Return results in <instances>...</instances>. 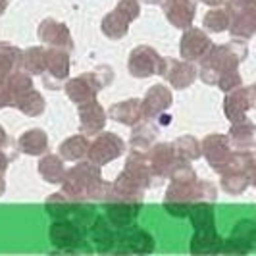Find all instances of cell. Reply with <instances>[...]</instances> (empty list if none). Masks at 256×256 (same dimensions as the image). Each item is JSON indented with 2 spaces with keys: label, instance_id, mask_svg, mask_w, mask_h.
<instances>
[{
  "label": "cell",
  "instance_id": "3",
  "mask_svg": "<svg viewBox=\"0 0 256 256\" xmlns=\"http://www.w3.org/2000/svg\"><path fill=\"white\" fill-rule=\"evenodd\" d=\"M244 58H246V42L235 37V40H231L228 44L212 46V50L200 60L198 76L208 85H216L220 77L237 70V66Z\"/></svg>",
  "mask_w": 256,
  "mask_h": 256
},
{
  "label": "cell",
  "instance_id": "13",
  "mask_svg": "<svg viewBox=\"0 0 256 256\" xmlns=\"http://www.w3.org/2000/svg\"><path fill=\"white\" fill-rule=\"evenodd\" d=\"M70 50L58 46L46 48V72L42 76V83L48 89H58V83L70 76Z\"/></svg>",
  "mask_w": 256,
  "mask_h": 256
},
{
  "label": "cell",
  "instance_id": "50",
  "mask_svg": "<svg viewBox=\"0 0 256 256\" xmlns=\"http://www.w3.org/2000/svg\"><path fill=\"white\" fill-rule=\"evenodd\" d=\"M254 90H256V85H254Z\"/></svg>",
  "mask_w": 256,
  "mask_h": 256
},
{
  "label": "cell",
  "instance_id": "32",
  "mask_svg": "<svg viewBox=\"0 0 256 256\" xmlns=\"http://www.w3.org/2000/svg\"><path fill=\"white\" fill-rule=\"evenodd\" d=\"M158 137V126H152L148 122H139L137 126H133L131 137H129V144L135 150H146L152 146V142Z\"/></svg>",
  "mask_w": 256,
  "mask_h": 256
},
{
  "label": "cell",
  "instance_id": "20",
  "mask_svg": "<svg viewBox=\"0 0 256 256\" xmlns=\"http://www.w3.org/2000/svg\"><path fill=\"white\" fill-rule=\"evenodd\" d=\"M124 174L142 189H148L152 185V170H150V164H148V156L142 150L133 148V152H129Z\"/></svg>",
  "mask_w": 256,
  "mask_h": 256
},
{
  "label": "cell",
  "instance_id": "10",
  "mask_svg": "<svg viewBox=\"0 0 256 256\" xmlns=\"http://www.w3.org/2000/svg\"><path fill=\"white\" fill-rule=\"evenodd\" d=\"M146 156H148V164H150V170H152L154 185H158L162 180H166L174 164L180 160L174 142H158V144L150 146Z\"/></svg>",
  "mask_w": 256,
  "mask_h": 256
},
{
  "label": "cell",
  "instance_id": "35",
  "mask_svg": "<svg viewBox=\"0 0 256 256\" xmlns=\"http://www.w3.org/2000/svg\"><path fill=\"white\" fill-rule=\"evenodd\" d=\"M22 70L29 72L31 76H42L46 72V48L44 46H31L24 50Z\"/></svg>",
  "mask_w": 256,
  "mask_h": 256
},
{
  "label": "cell",
  "instance_id": "42",
  "mask_svg": "<svg viewBox=\"0 0 256 256\" xmlns=\"http://www.w3.org/2000/svg\"><path fill=\"white\" fill-rule=\"evenodd\" d=\"M8 164H10V156L6 154V150L4 148H0V176L8 170Z\"/></svg>",
  "mask_w": 256,
  "mask_h": 256
},
{
  "label": "cell",
  "instance_id": "25",
  "mask_svg": "<svg viewBox=\"0 0 256 256\" xmlns=\"http://www.w3.org/2000/svg\"><path fill=\"white\" fill-rule=\"evenodd\" d=\"M20 152L27 154V156H42L48 150V137L42 129H27L26 133L20 135V139L16 142Z\"/></svg>",
  "mask_w": 256,
  "mask_h": 256
},
{
  "label": "cell",
  "instance_id": "21",
  "mask_svg": "<svg viewBox=\"0 0 256 256\" xmlns=\"http://www.w3.org/2000/svg\"><path fill=\"white\" fill-rule=\"evenodd\" d=\"M89 237L98 252H114L118 235L114 233V228H112L110 220L106 216H96L94 218V222L89 228Z\"/></svg>",
  "mask_w": 256,
  "mask_h": 256
},
{
  "label": "cell",
  "instance_id": "44",
  "mask_svg": "<svg viewBox=\"0 0 256 256\" xmlns=\"http://www.w3.org/2000/svg\"><path fill=\"white\" fill-rule=\"evenodd\" d=\"M202 4H206V6H222V4H226L228 0H200Z\"/></svg>",
  "mask_w": 256,
  "mask_h": 256
},
{
  "label": "cell",
  "instance_id": "37",
  "mask_svg": "<svg viewBox=\"0 0 256 256\" xmlns=\"http://www.w3.org/2000/svg\"><path fill=\"white\" fill-rule=\"evenodd\" d=\"M202 26H204V29L214 31V33H222V31L230 29V12H228V8L212 6V10L206 12Z\"/></svg>",
  "mask_w": 256,
  "mask_h": 256
},
{
  "label": "cell",
  "instance_id": "43",
  "mask_svg": "<svg viewBox=\"0 0 256 256\" xmlns=\"http://www.w3.org/2000/svg\"><path fill=\"white\" fill-rule=\"evenodd\" d=\"M8 142H10V139H8V133H6V129L0 126V148H4Z\"/></svg>",
  "mask_w": 256,
  "mask_h": 256
},
{
  "label": "cell",
  "instance_id": "49",
  "mask_svg": "<svg viewBox=\"0 0 256 256\" xmlns=\"http://www.w3.org/2000/svg\"><path fill=\"white\" fill-rule=\"evenodd\" d=\"M241 2H244V4H256V0H241Z\"/></svg>",
  "mask_w": 256,
  "mask_h": 256
},
{
  "label": "cell",
  "instance_id": "40",
  "mask_svg": "<svg viewBox=\"0 0 256 256\" xmlns=\"http://www.w3.org/2000/svg\"><path fill=\"white\" fill-rule=\"evenodd\" d=\"M14 106V90L10 87V81L4 79L0 81V108H8Z\"/></svg>",
  "mask_w": 256,
  "mask_h": 256
},
{
  "label": "cell",
  "instance_id": "15",
  "mask_svg": "<svg viewBox=\"0 0 256 256\" xmlns=\"http://www.w3.org/2000/svg\"><path fill=\"white\" fill-rule=\"evenodd\" d=\"M37 35L48 46H58V48H66L70 52H74V48H76L70 27L62 22H58V20H54V18H46L38 24Z\"/></svg>",
  "mask_w": 256,
  "mask_h": 256
},
{
  "label": "cell",
  "instance_id": "26",
  "mask_svg": "<svg viewBox=\"0 0 256 256\" xmlns=\"http://www.w3.org/2000/svg\"><path fill=\"white\" fill-rule=\"evenodd\" d=\"M24 50L10 42H0V81L8 79L16 72L22 70Z\"/></svg>",
  "mask_w": 256,
  "mask_h": 256
},
{
  "label": "cell",
  "instance_id": "14",
  "mask_svg": "<svg viewBox=\"0 0 256 256\" xmlns=\"http://www.w3.org/2000/svg\"><path fill=\"white\" fill-rule=\"evenodd\" d=\"M256 102V90L248 87H237L228 92L224 100V112L228 116L231 124L246 120V112L254 106Z\"/></svg>",
  "mask_w": 256,
  "mask_h": 256
},
{
  "label": "cell",
  "instance_id": "23",
  "mask_svg": "<svg viewBox=\"0 0 256 256\" xmlns=\"http://www.w3.org/2000/svg\"><path fill=\"white\" fill-rule=\"evenodd\" d=\"M104 208H106V218L110 220L114 228H128L141 214V206L126 204L118 200H104Z\"/></svg>",
  "mask_w": 256,
  "mask_h": 256
},
{
  "label": "cell",
  "instance_id": "16",
  "mask_svg": "<svg viewBox=\"0 0 256 256\" xmlns=\"http://www.w3.org/2000/svg\"><path fill=\"white\" fill-rule=\"evenodd\" d=\"M198 76V70L189 60H178V58H164V74L162 77L174 89H187L194 83Z\"/></svg>",
  "mask_w": 256,
  "mask_h": 256
},
{
  "label": "cell",
  "instance_id": "34",
  "mask_svg": "<svg viewBox=\"0 0 256 256\" xmlns=\"http://www.w3.org/2000/svg\"><path fill=\"white\" fill-rule=\"evenodd\" d=\"M89 152V139H87V135H72V137H68L62 144H60V148H58V154L64 158V160H70V162H76V160H81V158H85Z\"/></svg>",
  "mask_w": 256,
  "mask_h": 256
},
{
  "label": "cell",
  "instance_id": "33",
  "mask_svg": "<svg viewBox=\"0 0 256 256\" xmlns=\"http://www.w3.org/2000/svg\"><path fill=\"white\" fill-rule=\"evenodd\" d=\"M248 174L246 168H226L222 172V187L230 194H241L248 187Z\"/></svg>",
  "mask_w": 256,
  "mask_h": 256
},
{
  "label": "cell",
  "instance_id": "41",
  "mask_svg": "<svg viewBox=\"0 0 256 256\" xmlns=\"http://www.w3.org/2000/svg\"><path fill=\"white\" fill-rule=\"evenodd\" d=\"M246 174H248V180L256 187V152L248 154V164H246Z\"/></svg>",
  "mask_w": 256,
  "mask_h": 256
},
{
  "label": "cell",
  "instance_id": "5",
  "mask_svg": "<svg viewBox=\"0 0 256 256\" xmlns=\"http://www.w3.org/2000/svg\"><path fill=\"white\" fill-rule=\"evenodd\" d=\"M52 244L60 252H79V250H90L87 246V228L74 220H56L48 230Z\"/></svg>",
  "mask_w": 256,
  "mask_h": 256
},
{
  "label": "cell",
  "instance_id": "6",
  "mask_svg": "<svg viewBox=\"0 0 256 256\" xmlns=\"http://www.w3.org/2000/svg\"><path fill=\"white\" fill-rule=\"evenodd\" d=\"M128 72L137 79H146L150 76L164 74V58L148 44H139L129 52Z\"/></svg>",
  "mask_w": 256,
  "mask_h": 256
},
{
  "label": "cell",
  "instance_id": "11",
  "mask_svg": "<svg viewBox=\"0 0 256 256\" xmlns=\"http://www.w3.org/2000/svg\"><path fill=\"white\" fill-rule=\"evenodd\" d=\"M202 156L206 158V162L210 164V168L214 172L222 174L231 156V141L230 137L220 135V133H212L206 135L202 139Z\"/></svg>",
  "mask_w": 256,
  "mask_h": 256
},
{
  "label": "cell",
  "instance_id": "30",
  "mask_svg": "<svg viewBox=\"0 0 256 256\" xmlns=\"http://www.w3.org/2000/svg\"><path fill=\"white\" fill-rule=\"evenodd\" d=\"M14 108H18L22 114L29 116V118H37L44 112L46 108V100L44 96L35 89H29L26 92H22L20 96H16L14 100Z\"/></svg>",
  "mask_w": 256,
  "mask_h": 256
},
{
  "label": "cell",
  "instance_id": "31",
  "mask_svg": "<svg viewBox=\"0 0 256 256\" xmlns=\"http://www.w3.org/2000/svg\"><path fill=\"white\" fill-rule=\"evenodd\" d=\"M214 202L208 200H198L191 206L189 210V218L194 231L200 230H216V214H214Z\"/></svg>",
  "mask_w": 256,
  "mask_h": 256
},
{
  "label": "cell",
  "instance_id": "18",
  "mask_svg": "<svg viewBox=\"0 0 256 256\" xmlns=\"http://www.w3.org/2000/svg\"><path fill=\"white\" fill-rule=\"evenodd\" d=\"M162 10L166 20L178 29H189L194 20V0H162Z\"/></svg>",
  "mask_w": 256,
  "mask_h": 256
},
{
  "label": "cell",
  "instance_id": "22",
  "mask_svg": "<svg viewBox=\"0 0 256 256\" xmlns=\"http://www.w3.org/2000/svg\"><path fill=\"white\" fill-rule=\"evenodd\" d=\"M108 118L114 120L122 126H128V128H133L137 126L139 122H142V106L139 98H128V100H120L110 106L108 110Z\"/></svg>",
  "mask_w": 256,
  "mask_h": 256
},
{
  "label": "cell",
  "instance_id": "7",
  "mask_svg": "<svg viewBox=\"0 0 256 256\" xmlns=\"http://www.w3.org/2000/svg\"><path fill=\"white\" fill-rule=\"evenodd\" d=\"M126 150H128L126 141L120 135L110 133V131H100L98 135H94V141L89 142L87 158H89V162L96 164V166H104V164H110L116 158H120Z\"/></svg>",
  "mask_w": 256,
  "mask_h": 256
},
{
  "label": "cell",
  "instance_id": "17",
  "mask_svg": "<svg viewBox=\"0 0 256 256\" xmlns=\"http://www.w3.org/2000/svg\"><path fill=\"white\" fill-rule=\"evenodd\" d=\"M174 102V96H172V90L168 89L166 85L162 83H156L150 89L146 90L144 98L141 100L142 106V118L144 120H154L160 114H164L168 108Z\"/></svg>",
  "mask_w": 256,
  "mask_h": 256
},
{
  "label": "cell",
  "instance_id": "24",
  "mask_svg": "<svg viewBox=\"0 0 256 256\" xmlns=\"http://www.w3.org/2000/svg\"><path fill=\"white\" fill-rule=\"evenodd\" d=\"M38 174L40 178L46 181V183H52V185H62V181L66 178V170L64 168V158L60 154H52V152H44L38 160Z\"/></svg>",
  "mask_w": 256,
  "mask_h": 256
},
{
  "label": "cell",
  "instance_id": "47",
  "mask_svg": "<svg viewBox=\"0 0 256 256\" xmlns=\"http://www.w3.org/2000/svg\"><path fill=\"white\" fill-rule=\"evenodd\" d=\"M4 191H6V181H4V178L0 176V196L4 194Z\"/></svg>",
  "mask_w": 256,
  "mask_h": 256
},
{
  "label": "cell",
  "instance_id": "1",
  "mask_svg": "<svg viewBox=\"0 0 256 256\" xmlns=\"http://www.w3.org/2000/svg\"><path fill=\"white\" fill-rule=\"evenodd\" d=\"M218 191L212 183L198 181L196 172L187 160H178L170 172V185L164 194V210L176 218L189 216V210L198 200L216 202Z\"/></svg>",
  "mask_w": 256,
  "mask_h": 256
},
{
  "label": "cell",
  "instance_id": "46",
  "mask_svg": "<svg viewBox=\"0 0 256 256\" xmlns=\"http://www.w3.org/2000/svg\"><path fill=\"white\" fill-rule=\"evenodd\" d=\"M8 4H10V0H0V16L6 12V8H8Z\"/></svg>",
  "mask_w": 256,
  "mask_h": 256
},
{
  "label": "cell",
  "instance_id": "19",
  "mask_svg": "<svg viewBox=\"0 0 256 256\" xmlns=\"http://www.w3.org/2000/svg\"><path fill=\"white\" fill-rule=\"evenodd\" d=\"M106 126V110L94 100L79 104V131L83 135H98Z\"/></svg>",
  "mask_w": 256,
  "mask_h": 256
},
{
  "label": "cell",
  "instance_id": "4",
  "mask_svg": "<svg viewBox=\"0 0 256 256\" xmlns=\"http://www.w3.org/2000/svg\"><path fill=\"white\" fill-rule=\"evenodd\" d=\"M114 81V72L110 66H98L94 72H85L81 76L74 77L66 83V94L72 102H76L77 106L83 102L94 100L96 94L108 87Z\"/></svg>",
  "mask_w": 256,
  "mask_h": 256
},
{
  "label": "cell",
  "instance_id": "36",
  "mask_svg": "<svg viewBox=\"0 0 256 256\" xmlns=\"http://www.w3.org/2000/svg\"><path fill=\"white\" fill-rule=\"evenodd\" d=\"M174 146H176V152H178L180 160L192 162V160H198L202 156V142H198L192 135L178 137L174 141Z\"/></svg>",
  "mask_w": 256,
  "mask_h": 256
},
{
  "label": "cell",
  "instance_id": "29",
  "mask_svg": "<svg viewBox=\"0 0 256 256\" xmlns=\"http://www.w3.org/2000/svg\"><path fill=\"white\" fill-rule=\"evenodd\" d=\"M129 24H131V20H129L128 16H124L118 8H114L112 12L106 14V16L102 18L100 29H102V33L108 38H112V40H120L122 37H126V35H128Z\"/></svg>",
  "mask_w": 256,
  "mask_h": 256
},
{
  "label": "cell",
  "instance_id": "45",
  "mask_svg": "<svg viewBox=\"0 0 256 256\" xmlns=\"http://www.w3.org/2000/svg\"><path fill=\"white\" fill-rule=\"evenodd\" d=\"M158 118H160V126H170L172 124V116L170 114H160Z\"/></svg>",
  "mask_w": 256,
  "mask_h": 256
},
{
  "label": "cell",
  "instance_id": "38",
  "mask_svg": "<svg viewBox=\"0 0 256 256\" xmlns=\"http://www.w3.org/2000/svg\"><path fill=\"white\" fill-rule=\"evenodd\" d=\"M250 241H246L244 237H239V235H235V237H231V239H226L224 243H222V252H226V254H243V252H248L250 250Z\"/></svg>",
  "mask_w": 256,
  "mask_h": 256
},
{
  "label": "cell",
  "instance_id": "2",
  "mask_svg": "<svg viewBox=\"0 0 256 256\" xmlns=\"http://www.w3.org/2000/svg\"><path fill=\"white\" fill-rule=\"evenodd\" d=\"M112 183L102 180L100 166L92 162H79L66 172L62 181V191L74 198L76 202H92V200H104L110 191Z\"/></svg>",
  "mask_w": 256,
  "mask_h": 256
},
{
  "label": "cell",
  "instance_id": "48",
  "mask_svg": "<svg viewBox=\"0 0 256 256\" xmlns=\"http://www.w3.org/2000/svg\"><path fill=\"white\" fill-rule=\"evenodd\" d=\"M144 4H162V0H141Z\"/></svg>",
  "mask_w": 256,
  "mask_h": 256
},
{
  "label": "cell",
  "instance_id": "8",
  "mask_svg": "<svg viewBox=\"0 0 256 256\" xmlns=\"http://www.w3.org/2000/svg\"><path fill=\"white\" fill-rule=\"evenodd\" d=\"M154 246L156 243H154L152 235L146 230L131 224L128 228H120L114 252L118 254H148L154 250Z\"/></svg>",
  "mask_w": 256,
  "mask_h": 256
},
{
  "label": "cell",
  "instance_id": "28",
  "mask_svg": "<svg viewBox=\"0 0 256 256\" xmlns=\"http://www.w3.org/2000/svg\"><path fill=\"white\" fill-rule=\"evenodd\" d=\"M230 141L239 150H248L256 146V126L250 122H235L230 129Z\"/></svg>",
  "mask_w": 256,
  "mask_h": 256
},
{
  "label": "cell",
  "instance_id": "27",
  "mask_svg": "<svg viewBox=\"0 0 256 256\" xmlns=\"http://www.w3.org/2000/svg\"><path fill=\"white\" fill-rule=\"evenodd\" d=\"M222 243L224 239L216 233V230L194 231L191 239V252L192 254H216V252H222Z\"/></svg>",
  "mask_w": 256,
  "mask_h": 256
},
{
  "label": "cell",
  "instance_id": "9",
  "mask_svg": "<svg viewBox=\"0 0 256 256\" xmlns=\"http://www.w3.org/2000/svg\"><path fill=\"white\" fill-rule=\"evenodd\" d=\"M230 33L237 38H250L256 33V4H244L241 0H231Z\"/></svg>",
  "mask_w": 256,
  "mask_h": 256
},
{
  "label": "cell",
  "instance_id": "39",
  "mask_svg": "<svg viewBox=\"0 0 256 256\" xmlns=\"http://www.w3.org/2000/svg\"><path fill=\"white\" fill-rule=\"evenodd\" d=\"M216 85H218L224 92H230V90L241 87V76H239L237 70H233V72H230V74H224V76L220 77Z\"/></svg>",
  "mask_w": 256,
  "mask_h": 256
},
{
  "label": "cell",
  "instance_id": "12",
  "mask_svg": "<svg viewBox=\"0 0 256 256\" xmlns=\"http://www.w3.org/2000/svg\"><path fill=\"white\" fill-rule=\"evenodd\" d=\"M212 40L206 35L202 29L196 27H189L185 29V33L180 38V54L183 56V60L189 62H200L208 52L212 50Z\"/></svg>",
  "mask_w": 256,
  "mask_h": 256
}]
</instances>
